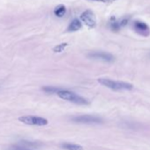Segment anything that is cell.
<instances>
[{"label": "cell", "instance_id": "6da1fadb", "mask_svg": "<svg viewBox=\"0 0 150 150\" xmlns=\"http://www.w3.org/2000/svg\"><path fill=\"white\" fill-rule=\"evenodd\" d=\"M97 81L101 85L115 91L132 90L133 88V86L132 84L124 82V81H112V80L106 79V78H100Z\"/></svg>", "mask_w": 150, "mask_h": 150}, {"label": "cell", "instance_id": "7a4b0ae2", "mask_svg": "<svg viewBox=\"0 0 150 150\" xmlns=\"http://www.w3.org/2000/svg\"><path fill=\"white\" fill-rule=\"evenodd\" d=\"M57 95L63 100H65V101H68V102H71V103H73L75 104H79V105H88L89 104V102L79 96V95H76L75 93L71 92V91H69V90H59Z\"/></svg>", "mask_w": 150, "mask_h": 150}, {"label": "cell", "instance_id": "3957f363", "mask_svg": "<svg viewBox=\"0 0 150 150\" xmlns=\"http://www.w3.org/2000/svg\"><path fill=\"white\" fill-rule=\"evenodd\" d=\"M19 120L26 125H38V126H43L48 125V120L46 118L41 117H35V116H23L19 117Z\"/></svg>", "mask_w": 150, "mask_h": 150}, {"label": "cell", "instance_id": "277c9868", "mask_svg": "<svg viewBox=\"0 0 150 150\" xmlns=\"http://www.w3.org/2000/svg\"><path fill=\"white\" fill-rule=\"evenodd\" d=\"M71 121L81 124H102L103 119L99 117L93 115H81L71 117Z\"/></svg>", "mask_w": 150, "mask_h": 150}, {"label": "cell", "instance_id": "5b68a950", "mask_svg": "<svg viewBox=\"0 0 150 150\" xmlns=\"http://www.w3.org/2000/svg\"><path fill=\"white\" fill-rule=\"evenodd\" d=\"M88 57L90 58L99 59V60H103L105 62H113L115 59L113 55L107 53V52H103V51H93V52L88 53Z\"/></svg>", "mask_w": 150, "mask_h": 150}, {"label": "cell", "instance_id": "8992f818", "mask_svg": "<svg viewBox=\"0 0 150 150\" xmlns=\"http://www.w3.org/2000/svg\"><path fill=\"white\" fill-rule=\"evenodd\" d=\"M81 20L88 27V28H95L96 25V15L89 10L84 12L81 15Z\"/></svg>", "mask_w": 150, "mask_h": 150}, {"label": "cell", "instance_id": "52a82bcc", "mask_svg": "<svg viewBox=\"0 0 150 150\" xmlns=\"http://www.w3.org/2000/svg\"><path fill=\"white\" fill-rule=\"evenodd\" d=\"M133 27H134L135 31L143 36H147L150 34L149 27L147 26V24H146L142 21H135L133 23Z\"/></svg>", "mask_w": 150, "mask_h": 150}, {"label": "cell", "instance_id": "ba28073f", "mask_svg": "<svg viewBox=\"0 0 150 150\" xmlns=\"http://www.w3.org/2000/svg\"><path fill=\"white\" fill-rule=\"evenodd\" d=\"M82 27L81 25V22L80 20L78 19H74L71 23L70 25L68 26V28H67V31L69 32H75V31H78L79 29H81Z\"/></svg>", "mask_w": 150, "mask_h": 150}, {"label": "cell", "instance_id": "9c48e42d", "mask_svg": "<svg viewBox=\"0 0 150 150\" xmlns=\"http://www.w3.org/2000/svg\"><path fill=\"white\" fill-rule=\"evenodd\" d=\"M61 147L65 150H83V147L77 144H71V143H63L61 144Z\"/></svg>", "mask_w": 150, "mask_h": 150}, {"label": "cell", "instance_id": "30bf717a", "mask_svg": "<svg viewBox=\"0 0 150 150\" xmlns=\"http://www.w3.org/2000/svg\"><path fill=\"white\" fill-rule=\"evenodd\" d=\"M65 11H66V10H65L64 6L60 5V6H58L57 7H56L55 11H54V13H55V15L57 16V17H62V16L64 15Z\"/></svg>", "mask_w": 150, "mask_h": 150}, {"label": "cell", "instance_id": "8fae6325", "mask_svg": "<svg viewBox=\"0 0 150 150\" xmlns=\"http://www.w3.org/2000/svg\"><path fill=\"white\" fill-rule=\"evenodd\" d=\"M45 93H49V94H57L59 90H61V89H59V88H56V87H50V86H46V87H43L42 88Z\"/></svg>", "mask_w": 150, "mask_h": 150}, {"label": "cell", "instance_id": "7c38bea8", "mask_svg": "<svg viewBox=\"0 0 150 150\" xmlns=\"http://www.w3.org/2000/svg\"><path fill=\"white\" fill-rule=\"evenodd\" d=\"M21 145H20V146L27 147V148H28V146H29V149H30V147H37V146H40V144L35 143V142H31V141H25V140H23V141H21Z\"/></svg>", "mask_w": 150, "mask_h": 150}, {"label": "cell", "instance_id": "4fadbf2b", "mask_svg": "<svg viewBox=\"0 0 150 150\" xmlns=\"http://www.w3.org/2000/svg\"><path fill=\"white\" fill-rule=\"evenodd\" d=\"M110 28L113 31H118L120 29V26L117 21L115 20V18L111 19V23H110Z\"/></svg>", "mask_w": 150, "mask_h": 150}, {"label": "cell", "instance_id": "5bb4252c", "mask_svg": "<svg viewBox=\"0 0 150 150\" xmlns=\"http://www.w3.org/2000/svg\"><path fill=\"white\" fill-rule=\"evenodd\" d=\"M68 44L65 42V43H61V44H58V45H57V46H55L54 47V49H53V51L55 52V53H60V52H62L64 49H65V47L67 46Z\"/></svg>", "mask_w": 150, "mask_h": 150}, {"label": "cell", "instance_id": "9a60e30c", "mask_svg": "<svg viewBox=\"0 0 150 150\" xmlns=\"http://www.w3.org/2000/svg\"><path fill=\"white\" fill-rule=\"evenodd\" d=\"M8 150H31V149L24 147V146H21L20 145H13V146H10Z\"/></svg>", "mask_w": 150, "mask_h": 150}, {"label": "cell", "instance_id": "2e32d148", "mask_svg": "<svg viewBox=\"0 0 150 150\" xmlns=\"http://www.w3.org/2000/svg\"><path fill=\"white\" fill-rule=\"evenodd\" d=\"M129 18H123V19H121V21H118V23H119V26H120V28H122V27H125V26H126L127 24H128V22H129Z\"/></svg>", "mask_w": 150, "mask_h": 150}, {"label": "cell", "instance_id": "e0dca14e", "mask_svg": "<svg viewBox=\"0 0 150 150\" xmlns=\"http://www.w3.org/2000/svg\"><path fill=\"white\" fill-rule=\"evenodd\" d=\"M92 1H95V2H102V3H112L116 0H92Z\"/></svg>", "mask_w": 150, "mask_h": 150}]
</instances>
